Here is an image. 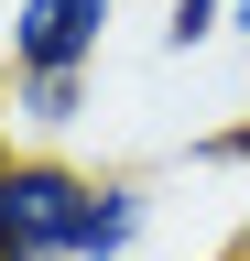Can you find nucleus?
Here are the masks:
<instances>
[{
	"label": "nucleus",
	"instance_id": "obj_3",
	"mask_svg": "<svg viewBox=\"0 0 250 261\" xmlns=\"http://www.w3.org/2000/svg\"><path fill=\"white\" fill-rule=\"evenodd\" d=\"M87 98H98V76H11V130H33V142L54 152L87 120Z\"/></svg>",
	"mask_w": 250,
	"mask_h": 261
},
{
	"label": "nucleus",
	"instance_id": "obj_5",
	"mask_svg": "<svg viewBox=\"0 0 250 261\" xmlns=\"http://www.w3.org/2000/svg\"><path fill=\"white\" fill-rule=\"evenodd\" d=\"M229 44H239V55H250V0H229Z\"/></svg>",
	"mask_w": 250,
	"mask_h": 261
},
{
	"label": "nucleus",
	"instance_id": "obj_4",
	"mask_svg": "<svg viewBox=\"0 0 250 261\" xmlns=\"http://www.w3.org/2000/svg\"><path fill=\"white\" fill-rule=\"evenodd\" d=\"M217 33H229V0H174V11H163V55L185 65V55H207Z\"/></svg>",
	"mask_w": 250,
	"mask_h": 261
},
{
	"label": "nucleus",
	"instance_id": "obj_6",
	"mask_svg": "<svg viewBox=\"0 0 250 261\" xmlns=\"http://www.w3.org/2000/svg\"><path fill=\"white\" fill-rule=\"evenodd\" d=\"M0 163H11V76H0Z\"/></svg>",
	"mask_w": 250,
	"mask_h": 261
},
{
	"label": "nucleus",
	"instance_id": "obj_1",
	"mask_svg": "<svg viewBox=\"0 0 250 261\" xmlns=\"http://www.w3.org/2000/svg\"><path fill=\"white\" fill-rule=\"evenodd\" d=\"M152 240L142 174H87V163L11 142L0 163V261H131Z\"/></svg>",
	"mask_w": 250,
	"mask_h": 261
},
{
	"label": "nucleus",
	"instance_id": "obj_2",
	"mask_svg": "<svg viewBox=\"0 0 250 261\" xmlns=\"http://www.w3.org/2000/svg\"><path fill=\"white\" fill-rule=\"evenodd\" d=\"M120 0H11V76H98Z\"/></svg>",
	"mask_w": 250,
	"mask_h": 261
}]
</instances>
